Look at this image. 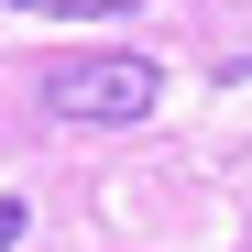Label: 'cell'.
<instances>
[{
	"mask_svg": "<svg viewBox=\"0 0 252 252\" xmlns=\"http://www.w3.org/2000/svg\"><path fill=\"white\" fill-rule=\"evenodd\" d=\"M154 99H164L154 55H66V66H44V110L55 121H143Z\"/></svg>",
	"mask_w": 252,
	"mask_h": 252,
	"instance_id": "obj_1",
	"label": "cell"
},
{
	"mask_svg": "<svg viewBox=\"0 0 252 252\" xmlns=\"http://www.w3.org/2000/svg\"><path fill=\"white\" fill-rule=\"evenodd\" d=\"M11 11H66V22H121L132 0H11Z\"/></svg>",
	"mask_w": 252,
	"mask_h": 252,
	"instance_id": "obj_2",
	"label": "cell"
},
{
	"mask_svg": "<svg viewBox=\"0 0 252 252\" xmlns=\"http://www.w3.org/2000/svg\"><path fill=\"white\" fill-rule=\"evenodd\" d=\"M22 230H33V208H22V197H0V252H11Z\"/></svg>",
	"mask_w": 252,
	"mask_h": 252,
	"instance_id": "obj_3",
	"label": "cell"
}]
</instances>
